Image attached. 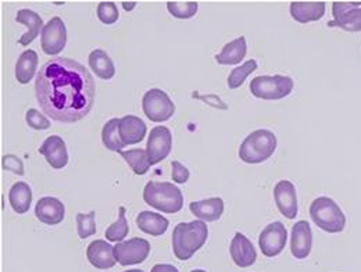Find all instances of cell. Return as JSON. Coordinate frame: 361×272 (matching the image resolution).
<instances>
[{
  "label": "cell",
  "mask_w": 361,
  "mask_h": 272,
  "mask_svg": "<svg viewBox=\"0 0 361 272\" xmlns=\"http://www.w3.org/2000/svg\"><path fill=\"white\" fill-rule=\"evenodd\" d=\"M94 81L75 60L56 57L45 63L37 77V100L51 120L73 124L87 117L94 101Z\"/></svg>",
  "instance_id": "1"
},
{
  "label": "cell",
  "mask_w": 361,
  "mask_h": 272,
  "mask_svg": "<svg viewBox=\"0 0 361 272\" xmlns=\"http://www.w3.org/2000/svg\"><path fill=\"white\" fill-rule=\"evenodd\" d=\"M209 237V228L204 221L180 223L173 230V250L178 260L186 261L200 250Z\"/></svg>",
  "instance_id": "2"
},
{
  "label": "cell",
  "mask_w": 361,
  "mask_h": 272,
  "mask_svg": "<svg viewBox=\"0 0 361 272\" xmlns=\"http://www.w3.org/2000/svg\"><path fill=\"white\" fill-rule=\"evenodd\" d=\"M143 200L166 214L180 213L183 207L182 190L170 182H147L143 189Z\"/></svg>",
  "instance_id": "3"
},
{
  "label": "cell",
  "mask_w": 361,
  "mask_h": 272,
  "mask_svg": "<svg viewBox=\"0 0 361 272\" xmlns=\"http://www.w3.org/2000/svg\"><path fill=\"white\" fill-rule=\"evenodd\" d=\"M276 136L269 130H257L246 136L239 147V157L246 164H260L276 150Z\"/></svg>",
  "instance_id": "4"
},
{
  "label": "cell",
  "mask_w": 361,
  "mask_h": 272,
  "mask_svg": "<svg viewBox=\"0 0 361 272\" xmlns=\"http://www.w3.org/2000/svg\"><path fill=\"white\" fill-rule=\"evenodd\" d=\"M310 217L317 227L328 233H339L346 227V217L341 207L326 196L317 197L310 206Z\"/></svg>",
  "instance_id": "5"
},
{
  "label": "cell",
  "mask_w": 361,
  "mask_h": 272,
  "mask_svg": "<svg viewBox=\"0 0 361 272\" xmlns=\"http://www.w3.org/2000/svg\"><path fill=\"white\" fill-rule=\"evenodd\" d=\"M295 82L289 77L283 75H260L252 80L250 92L257 99L279 100L286 97L293 91Z\"/></svg>",
  "instance_id": "6"
},
{
  "label": "cell",
  "mask_w": 361,
  "mask_h": 272,
  "mask_svg": "<svg viewBox=\"0 0 361 272\" xmlns=\"http://www.w3.org/2000/svg\"><path fill=\"white\" fill-rule=\"evenodd\" d=\"M142 107L146 117L153 123L169 121L176 113V104L161 89H150L143 94Z\"/></svg>",
  "instance_id": "7"
},
{
  "label": "cell",
  "mask_w": 361,
  "mask_h": 272,
  "mask_svg": "<svg viewBox=\"0 0 361 272\" xmlns=\"http://www.w3.org/2000/svg\"><path fill=\"white\" fill-rule=\"evenodd\" d=\"M361 1H334L332 16L334 20L328 23V27L342 28L349 32L361 31Z\"/></svg>",
  "instance_id": "8"
},
{
  "label": "cell",
  "mask_w": 361,
  "mask_h": 272,
  "mask_svg": "<svg viewBox=\"0 0 361 272\" xmlns=\"http://www.w3.org/2000/svg\"><path fill=\"white\" fill-rule=\"evenodd\" d=\"M150 253V243L146 239L134 237L127 242H120L114 246V257L118 264L135 266L143 263Z\"/></svg>",
  "instance_id": "9"
},
{
  "label": "cell",
  "mask_w": 361,
  "mask_h": 272,
  "mask_svg": "<svg viewBox=\"0 0 361 272\" xmlns=\"http://www.w3.org/2000/svg\"><path fill=\"white\" fill-rule=\"evenodd\" d=\"M171 147H173V135L167 127L159 125L150 130V135L146 144V152L152 166H156L160 161L166 160L171 153Z\"/></svg>",
  "instance_id": "10"
},
{
  "label": "cell",
  "mask_w": 361,
  "mask_h": 272,
  "mask_svg": "<svg viewBox=\"0 0 361 272\" xmlns=\"http://www.w3.org/2000/svg\"><path fill=\"white\" fill-rule=\"evenodd\" d=\"M67 44V30L66 24L60 17H53L49 20L41 34L42 50L49 56L59 54Z\"/></svg>",
  "instance_id": "11"
},
{
  "label": "cell",
  "mask_w": 361,
  "mask_h": 272,
  "mask_svg": "<svg viewBox=\"0 0 361 272\" xmlns=\"http://www.w3.org/2000/svg\"><path fill=\"white\" fill-rule=\"evenodd\" d=\"M288 240V230L279 221H275L264 228L259 237L262 253L266 257H275L282 253Z\"/></svg>",
  "instance_id": "12"
},
{
  "label": "cell",
  "mask_w": 361,
  "mask_h": 272,
  "mask_svg": "<svg viewBox=\"0 0 361 272\" xmlns=\"http://www.w3.org/2000/svg\"><path fill=\"white\" fill-rule=\"evenodd\" d=\"M274 200L279 213L288 220H293L298 216V197L292 182L286 180L278 182L274 187Z\"/></svg>",
  "instance_id": "13"
},
{
  "label": "cell",
  "mask_w": 361,
  "mask_h": 272,
  "mask_svg": "<svg viewBox=\"0 0 361 272\" xmlns=\"http://www.w3.org/2000/svg\"><path fill=\"white\" fill-rule=\"evenodd\" d=\"M313 247V230L307 221H298L292 227L290 252L298 260H303L310 256Z\"/></svg>",
  "instance_id": "14"
},
{
  "label": "cell",
  "mask_w": 361,
  "mask_h": 272,
  "mask_svg": "<svg viewBox=\"0 0 361 272\" xmlns=\"http://www.w3.org/2000/svg\"><path fill=\"white\" fill-rule=\"evenodd\" d=\"M229 254L239 268H247L257 260V252L253 243L240 232L235 233L229 246Z\"/></svg>",
  "instance_id": "15"
},
{
  "label": "cell",
  "mask_w": 361,
  "mask_h": 272,
  "mask_svg": "<svg viewBox=\"0 0 361 272\" xmlns=\"http://www.w3.org/2000/svg\"><path fill=\"white\" fill-rule=\"evenodd\" d=\"M39 153L54 170H61L68 164V152L66 142L59 135H50L39 147Z\"/></svg>",
  "instance_id": "16"
},
{
  "label": "cell",
  "mask_w": 361,
  "mask_h": 272,
  "mask_svg": "<svg viewBox=\"0 0 361 272\" xmlns=\"http://www.w3.org/2000/svg\"><path fill=\"white\" fill-rule=\"evenodd\" d=\"M37 218L46 225H57L66 217V207L57 197L46 196L38 200L35 206Z\"/></svg>",
  "instance_id": "17"
},
{
  "label": "cell",
  "mask_w": 361,
  "mask_h": 272,
  "mask_svg": "<svg viewBox=\"0 0 361 272\" xmlns=\"http://www.w3.org/2000/svg\"><path fill=\"white\" fill-rule=\"evenodd\" d=\"M87 257L90 264L99 270L113 268L117 263L114 247L106 240H93L87 249Z\"/></svg>",
  "instance_id": "18"
},
{
  "label": "cell",
  "mask_w": 361,
  "mask_h": 272,
  "mask_svg": "<svg viewBox=\"0 0 361 272\" xmlns=\"http://www.w3.org/2000/svg\"><path fill=\"white\" fill-rule=\"evenodd\" d=\"M190 213L204 223L219 221L224 213V200L221 197H210L206 200L192 202L189 204Z\"/></svg>",
  "instance_id": "19"
},
{
  "label": "cell",
  "mask_w": 361,
  "mask_h": 272,
  "mask_svg": "<svg viewBox=\"0 0 361 272\" xmlns=\"http://www.w3.org/2000/svg\"><path fill=\"white\" fill-rule=\"evenodd\" d=\"M146 132V124L136 116H124L118 120V134L126 146L142 142Z\"/></svg>",
  "instance_id": "20"
},
{
  "label": "cell",
  "mask_w": 361,
  "mask_h": 272,
  "mask_svg": "<svg viewBox=\"0 0 361 272\" xmlns=\"http://www.w3.org/2000/svg\"><path fill=\"white\" fill-rule=\"evenodd\" d=\"M16 21L20 24H24L28 28V31L18 39V44L21 46H28L30 44H32L34 39L38 38L39 32L42 34V30L45 27L42 17L38 13L28 10V8L18 10V13L16 16Z\"/></svg>",
  "instance_id": "21"
},
{
  "label": "cell",
  "mask_w": 361,
  "mask_h": 272,
  "mask_svg": "<svg viewBox=\"0 0 361 272\" xmlns=\"http://www.w3.org/2000/svg\"><path fill=\"white\" fill-rule=\"evenodd\" d=\"M289 11L292 18L300 24L319 21L325 14V1H293Z\"/></svg>",
  "instance_id": "22"
},
{
  "label": "cell",
  "mask_w": 361,
  "mask_h": 272,
  "mask_svg": "<svg viewBox=\"0 0 361 272\" xmlns=\"http://www.w3.org/2000/svg\"><path fill=\"white\" fill-rule=\"evenodd\" d=\"M38 68V53L35 50H25L18 57L16 64V78L18 84L27 85L32 81Z\"/></svg>",
  "instance_id": "23"
},
{
  "label": "cell",
  "mask_w": 361,
  "mask_h": 272,
  "mask_svg": "<svg viewBox=\"0 0 361 272\" xmlns=\"http://www.w3.org/2000/svg\"><path fill=\"white\" fill-rule=\"evenodd\" d=\"M8 202L17 214H25L32 203V190L27 182H17L8 192Z\"/></svg>",
  "instance_id": "24"
},
{
  "label": "cell",
  "mask_w": 361,
  "mask_h": 272,
  "mask_svg": "<svg viewBox=\"0 0 361 272\" xmlns=\"http://www.w3.org/2000/svg\"><path fill=\"white\" fill-rule=\"evenodd\" d=\"M136 225L137 228L152 236H161L167 232L169 229V220L161 217L157 213L152 211H140L136 217Z\"/></svg>",
  "instance_id": "25"
},
{
  "label": "cell",
  "mask_w": 361,
  "mask_h": 272,
  "mask_svg": "<svg viewBox=\"0 0 361 272\" xmlns=\"http://www.w3.org/2000/svg\"><path fill=\"white\" fill-rule=\"evenodd\" d=\"M247 53V45H246V38L239 37L233 39L232 42H228L223 50L216 56V61L221 66H233L239 64Z\"/></svg>",
  "instance_id": "26"
},
{
  "label": "cell",
  "mask_w": 361,
  "mask_h": 272,
  "mask_svg": "<svg viewBox=\"0 0 361 272\" xmlns=\"http://www.w3.org/2000/svg\"><path fill=\"white\" fill-rule=\"evenodd\" d=\"M90 67L92 71L102 80H111L116 75V67L114 63L111 61L110 56L102 50V49H94L92 50L90 54Z\"/></svg>",
  "instance_id": "27"
},
{
  "label": "cell",
  "mask_w": 361,
  "mask_h": 272,
  "mask_svg": "<svg viewBox=\"0 0 361 272\" xmlns=\"http://www.w3.org/2000/svg\"><path fill=\"white\" fill-rule=\"evenodd\" d=\"M118 120L120 118H111L107 121L102 130V142L103 146L110 152H123L126 144L123 143L120 134H118Z\"/></svg>",
  "instance_id": "28"
},
{
  "label": "cell",
  "mask_w": 361,
  "mask_h": 272,
  "mask_svg": "<svg viewBox=\"0 0 361 272\" xmlns=\"http://www.w3.org/2000/svg\"><path fill=\"white\" fill-rule=\"evenodd\" d=\"M121 157L127 161V164L131 167V170L136 175H145L150 168V161L147 152L143 149H134V150H123L120 152Z\"/></svg>",
  "instance_id": "29"
},
{
  "label": "cell",
  "mask_w": 361,
  "mask_h": 272,
  "mask_svg": "<svg viewBox=\"0 0 361 272\" xmlns=\"http://www.w3.org/2000/svg\"><path fill=\"white\" fill-rule=\"evenodd\" d=\"M257 61L256 60H249V61H245L242 66L233 68L231 71V74L228 75V81H226V85L229 89H238L239 87L243 85V82L247 80V77L255 73L257 70Z\"/></svg>",
  "instance_id": "30"
},
{
  "label": "cell",
  "mask_w": 361,
  "mask_h": 272,
  "mask_svg": "<svg viewBox=\"0 0 361 272\" xmlns=\"http://www.w3.org/2000/svg\"><path fill=\"white\" fill-rule=\"evenodd\" d=\"M130 232V227L127 223V217H126V207H120V216L118 220L111 224L110 227L106 229V239L109 242H123V239L127 237Z\"/></svg>",
  "instance_id": "31"
},
{
  "label": "cell",
  "mask_w": 361,
  "mask_h": 272,
  "mask_svg": "<svg viewBox=\"0 0 361 272\" xmlns=\"http://www.w3.org/2000/svg\"><path fill=\"white\" fill-rule=\"evenodd\" d=\"M167 8L173 17L178 20H188L197 13L199 4L196 1H169Z\"/></svg>",
  "instance_id": "32"
},
{
  "label": "cell",
  "mask_w": 361,
  "mask_h": 272,
  "mask_svg": "<svg viewBox=\"0 0 361 272\" xmlns=\"http://www.w3.org/2000/svg\"><path fill=\"white\" fill-rule=\"evenodd\" d=\"M77 230L81 239H87L96 232V213L90 211L88 214H77Z\"/></svg>",
  "instance_id": "33"
},
{
  "label": "cell",
  "mask_w": 361,
  "mask_h": 272,
  "mask_svg": "<svg viewBox=\"0 0 361 272\" xmlns=\"http://www.w3.org/2000/svg\"><path fill=\"white\" fill-rule=\"evenodd\" d=\"M118 8L116 6L114 1H100L97 6V17L99 20L106 24V25H111L114 23H117L118 20Z\"/></svg>",
  "instance_id": "34"
},
{
  "label": "cell",
  "mask_w": 361,
  "mask_h": 272,
  "mask_svg": "<svg viewBox=\"0 0 361 272\" xmlns=\"http://www.w3.org/2000/svg\"><path fill=\"white\" fill-rule=\"evenodd\" d=\"M25 121L27 124L37 131H45L47 128H50V120L46 118L44 114H41L38 110L35 109H30L25 114Z\"/></svg>",
  "instance_id": "35"
},
{
  "label": "cell",
  "mask_w": 361,
  "mask_h": 272,
  "mask_svg": "<svg viewBox=\"0 0 361 272\" xmlns=\"http://www.w3.org/2000/svg\"><path fill=\"white\" fill-rule=\"evenodd\" d=\"M1 167L6 170V171H10V173H14L17 175H24V164L23 161L14 156V154H7V156H3L1 159Z\"/></svg>",
  "instance_id": "36"
},
{
  "label": "cell",
  "mask_w": 361,
  "mask_h": 272,
  "mask_svg": "<svg viewBox=\"0 0 361 272\" xmlns=\"http://www.w3.org/2000/svg\"><path fill=\"white\" fill-rule=\"evenodd\" d=\"M192 97L193 99H199L202 101H206L209 106H212L214 109H221V110H226L228 109V106L217 94H206L204 96V94H200L199 92H193Z\"/></svg>",
  "instance_id": "37"
},
{
  "label": "cell",
  "mask_w": 361,
  "mask_h": 272,
  "mask_svg": "<svg viewBox=\"0 0 361 272\" xmlns=\"http://www.w3.org/2000/svg\"><path fill=\"white\" fill-rule=\"evenodd\" d=\"M171 167H173V173H171L173 181L176 183H186L190 177L189 170L186 167H183L180 161H173Z\"/></svg>",
  "instance_id": "38"
},
{
  "label": "cell",
  "mask_w": 361,
  "mask_h": 272,
  "mask_svg": "<svg viewBox=\"0 0 361 272\" xmlns=\"http://www.w3.org/2000/svg\"><path fill=\"white\" fill-rule=\"evenodd\" d=\"M152 272H180L177 267L171 264H157L152 268Z\"/></svg>",
  "instance_id": "39"
},
{
  "label": "cell",
  "mask_w": 361,
  "mask_h": 272,
  "mask_svg": "<svg viewBox=\"0 0 361 272\" xmlns=\"http://www.w3.org/2000/svg\"><path fill=\"white\" fill-rule=\"evenodd\" d=\"M135 4L136 3H127V1H124V3H123V6H124V8H126V10H133Z\"/></svg>",
  "instance_id": "40"
},
{
  "label": "cell",
  "mask_w": 361,
  "mask_h": 272,
  "mask_svg": "<svg viewBox=\"0 0 361 272\" xmlns=\"http://www.w3.org/2000/svg\"><path fill=\"white\" fill-rule=\"evenodd\" d=\"M124 272H145V271H142V270H128V271H124Z\"/></svg>",
  "instance_id": "41"
},
{
  "label": "cell",
  "mask_w": 361,
  "mask_h": 272,
  "mask_svg": "<svg viewBox=\"0 0 361 272\" xmlns=\"http://www.w3.org/2000/svg\"><path fill=\"white\" fill-rule=\"evenodd\" d=\"M190 272H207V271H204V270H193V271H190Z\"/></svg>",
  "instance_id": "42"
}]
</instances>
